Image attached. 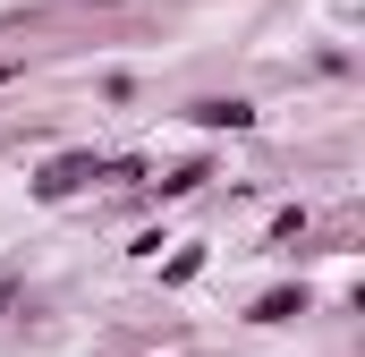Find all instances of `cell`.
Masks as SVG:
<instances>
[{"instance_id": "6da1fadb", "label": "cell", "mask_w": 365, "mask_h": 357, "mask_svg": "<svg viewBox=\"0 0 365 357\" xmlns=\"http://www.w3.org/2000/svg\"><path fill=\"white\" fill-rule=\"evenodd\" d=\"M102 171H110L102 154H51V162L34 171V204H68V196H86Z\"/></svg>"}, {"instance_id": "7a4b0ae2", "label": "cell", "mask_w": 365, "mask_h": 357, "mask_svg": "<svg viewBox=\"0 0 365 357\" xmlns=\"http://www.w3.org/2000/svg\"><path fill=\"white\" fill-rule=\"evenodd\" d=\"M306 306H314V289H306V281H272V289L247 306V323H297Z\"/></svg>"}, {"instance_id": "3957f363", "label": "cell", "mask_w": 365, "mask_h": 357, "mask_svg": "<svg viewBox=\"0 0 365 357\" xmlns=\"http://www.w3.org/2000/svg\"><path fill=\"white\" fill-rule=\"evenodd\" d=\"M187 119H195V128H230V136H238V128H255V102H238V94H204V102H187Z\"/></svg>"}, {"instance_id": "277c9868", "label": "cell", "mask_w": 365, "mask_h": 357, "mask_svg": "<svg viewBox=\"0 0 365 357\" xmlns=\"http://www.w3.org/2000/svg\"><path fill=\"white\" fill-rule=\"evenodd\" d=\"M204 178H212V162H204V154H195V162H179V171L162 178V196H195V187H204Z\"/></svg>"}, {"instance_id": "5b68a950", "label": "cell", "mask_w": 365, "mask_h": 357, "mask_svg": "<svg viewBox=\"0 0 365 357\" xmlns=\"http://www.w3.org/2000/svg\"><path fill=\"white\" fill-rule=\"evenodd\" d=\"M195 272H204V247H179V256H170V264H162V289H187V281H195Z\"/></svg>"}, {"instance_id": "8992f818", "label": "cell", "mask_w": 365, "mask_h": 357, "mask_svg": "<svg viewBox=\"0 0 365 357\" xmlns=\"http://www.w3.org/2000/svg\"><path fill=\"white\" fill-rule=\"evenodd\" d=\"M289 238H306V213L289 204V213H272V247H289Z\"/></svg>"}, {"instance_id": "52a82bcc", "label": "cell", "mask_w": 365, "mask_h": 357, "mask_svg": "<svg viewBox=\"0 0 365 357\" xmlns=\"http://www.w3.org/2000/svg\"><path fill=\"white\" fill-rule=\"evenodd\" d=\"M9 306H17V281H0V315H9Z\"/></svg>"}]
</instances>
